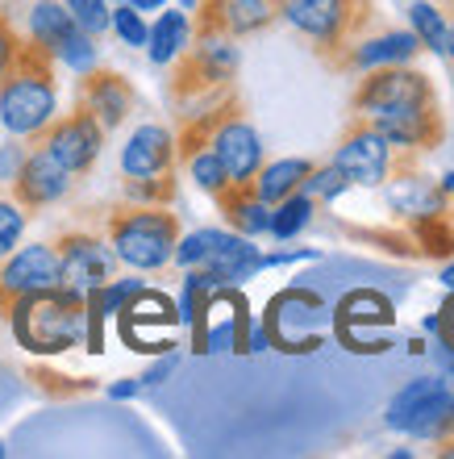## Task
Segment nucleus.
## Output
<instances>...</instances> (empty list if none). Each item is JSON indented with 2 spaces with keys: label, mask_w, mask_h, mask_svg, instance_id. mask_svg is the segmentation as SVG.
<instances>
[{
  "label": "nucleus",
  "mask_w": 454,
  "mask_h": 459,
  "mask_svg": "<svg viewBox=\"0 0 454 459\" xmlns=\"http://www.w3.org/2000/svg\"><path fill=\"white\" fill-rule=\"evenodd\" d=\"M350 117L371 121L396 151H438L446 143L442 97L425 72L408 63L371 67L350 92Z\"/></svg>",
  "instance_id": "1"
},
{
  "label": "nucleus",
  "mask_w": 454,
  "mask_h": 459,
  "mask_svg": "<svg viewBox=\"0 0 454 459\" xmlns=\"http://www.w3.org/2000/svg\"><path fill=\"white\" fill-rule=\"evenodd\" d=\"M55 117H59L55 55L38 47L34 38H21L13 63L0 75V126H4V134L30 143Z\"/></svg>",
  "instance_id": "2"
},
{
  "label": "nucleus",
  "mask_w": 454,
  "mask_h": 459,
  "mask_svg": "<svg viewBox=\"0 0 454 459\" xmlns=\"http://www.w3.org/2000/svg\"><path fill=\"white\" fill-rule=\"evenodd\" d=\"M9 326L17 347L30 355H63L88 339V301L67 284L30 292L9 305Z\"/></svg>",
  "instance_id": "3"
},
{
  "label": "nucleus",
  "mask_w": 454,
  "mask_h": 459,
  "mask_svg": "<svg viewBox=\"0 0 454 459\" xmlns=\"http://www.w3.org/2000/svg\"><path fill=\"white\" fill-rule=\"evenodd\" d=\"M279 17L296 30L309 50L334 72L363 34L375 30L380 9L375 0H279Z\"/></svg>",
  "instance_id": "4"
},
{
  "label": "nucleus",
  "mask_w": 454,
  "mask_h": 459,
  "mask_svg": "<svg viewBox=\"0 0 454 459\" xmlns=\"http://www.w3.org/2000/svg\"><path fill=\"white\" fill-rule=\"evenodd\" d=\"M105 238L117 251V259L133 272H163L171 267L176 242H180V218L171 205H138L121 196L105 209Z\"/></svg>",
  "instance_id": "5"
},
{
  "label": "nucleus",
  "mask_w": 454,
  "mask_h": 459,
  "mask_svg": "<svg viewBox=\"0 0 454 459\" xmlns=\"http://www.w3.org/2000/svg\"><path fill=\"white\" fill-rule=\"evenodd\" d=\"M167 67H171L167 97L176 100L184 113H192V109H204V105L221 100L229 88H234L242 55H238V47H234V38L204 34V38H192Z\"/></svg>",
  "instance_id": "6"
},
{
  "label": "nucleus",
  "mask_w": 454,
  "mask_h": 459,
  "mask_svg": "<svg viewBox=\"0 0 454 459\" xmlns=\"http://www.w3.org/2000/svg\"><path fill=\"white\" fill-rule=\"evenodd\" d=\"M454 393L442 376H421V380H408L392 401H388V430H400V435L413 438H430L438 443L442 435L454 430Z\"/></svg>",
  "instance_id": "7"
},
{
  "label": "nucleus",
  "mask_w": 454,
  "mask_h": 459,
  "mask_svg": "<svg viewBox=\"0 0 454 459\" xmlns=\"http://www.w3.org/2000/svg\"><path fill=\"white\" fill-rule=\"evenodd\" d=\"M396 326V305L375 289L347 292L334 309V334L347 351L359 355H380L388 351V330Z\"/></svg>",
  "instance_id": "8"
},
{
  "label": "nucleus",
  "mask_w": 454,
  "mask_h": 459,
  "mask_svg": "<svg viewBox=\"0 0 454 459\" xmlns=\"http://www.w3.org/2000/svg\"><path fill=\"white\" fill-rule=\"evenodd\" d=\"M55 251H59V267H63V284L75 292H92L100 284L117 276V251L108 247L105 230H84V226H72L63 230L55 238Z\"/></svg>",
  "instance_id": "9"
},
{
  "label": "nucleus",
  "mask_w": 454,
  "mask_h": 459,
  "mask_svg": "<svg viewBox=\"0 0 454 459\" xmlns=\"http://www.w3.org/2000/svg\"><path fill=\"white\" fill-rule=\"evenodd\" d=\"M350 184L359 188H380V184L392 180V163H396V146L383 138L371 121L350 117L347 134L338 138L334 159H330Z\"/></svg>",
  "instance_id": "10"
},
{
  "label": "nucleus",
  "mask_w": 454,
  "mask_h": 459,
  "mask_svg": "<svg viewBox=\"0 0 454 459\" xmlns=\"http://www.w3.org/2000/svg\"><path fill=\"white\" fill-rule=\"evenodd\" d=\"M105 138L108 134L100 130V121L75 105L72 113H63V117H55L50 126H42V130L30 138V146H47L50 155L80 180V176H88V171L96 168V159L105 151Z\"/></svg>",
  "instance_id": "11"
},
{
  "label": "nucleus",
  "mask_w": 454,
  "mask_h": 459,
  "mask_svg": "<svg viewBox=\"0 0 454 459\" xmlns=\"http://www.w3.org/2000/svg\"><path fill=\"white\" fill-rule=\"evenodd\" d=\"M325 314V301L309 289H284L267 305V342L279 351H292V355H304V351L321 347V330H317V317Z\"/></svg>",
  "instance_id": "12"
},
{
  "label": "nucleus",
  "mask_w": 454,
  "mask_h": 459,
  "mask_svg": "<svg viewBox=\"0 0 454 459\" xmlns=\"http://www.w3.org/2000/svg\"><path fill=\"white\" fill-rule=\"evenodd\" d=\"M209 146H213V155L221 159L229 184H251V176L263 168V138H259V130H254L251 117H246L242 97L229 100V109L221 113Z\"/></svg>",
  "instance_id": "13"
},
{
  "label": "nucleus",
  "mask_w": 454,
  "mask_h": 459,
  "mask_svg": "<svg viewBox=\"0 0 454 459\" xmlns=\"http://www.w3.org/2000/svg\"><path fill=\"white\" fill-rule=\"evenodd\" d=\"M279 22V0H196L192 9V38H251Z\"/></svg>",
  "instance_id": "14"
},
{
  "label": "nucleus",
  "mask_w": 454,
  "mask_h": 459,
  "mask_svg": "<svg viewBox=\"0 0 454 459\" xmlns=\"http://www.w3.org/2000/svg\"><path fill=\"white\" fill-rule=\"evenodd\" d=\"M117 326H121V339L130 342L133 351H167L171 330L180 326V309L171 305V297L150 292L142 284V289L117 309Z\"/></svg>",
  "instance_id": "15"
},
{
  "label": "nucleus",
  "mask_w": 454,
  "mask_h": 459,
  "mask_svg": "<svg viewBox=\"0 0 454 459\" xmlns=\"http://www.w3.org/2000/svg\"><path fill=\"white\" fill-rule=\"evenodd\" d=\"M59 284H63V267L55 242H30V247H17V251L0 259V297L9 305L17 297L59 289Z\"/></svg>",
  "instance_id": "16"
},
{
  "label": "nucleus",
  "mask_w": 454,
  "mask_h": 459,
  "mask_svg": "<svg viewBox=\"0 0 454 459\" xmlns=\"http://www.w3.org/2000/svg\"><path fill=\"white\" fill-rule=\"evenodd\" d=\"M72 184H75V176L50 155L47 146H30L21 171L9 180V196L25 213H38V209L59 205L63 196L72 193Z\"/></svg>",
  "instance_id": "17"
},
{
  "label": "nucleus",
  "mask_w": 454,
  "mask_h": 459,
  "mask_svg": "<svg viewBox=\"0 0 454 459\" xmlns=\"http://www.w3.org/2000/svg\"><path fill=\"white\" fill-rule=\"evenodd\" d=\"M75 105L88 109L100 130L113 134L130 121L133 105H138V92L121 72H108V67H92V72L80 75V88H75Z\"/></svg>",
  "instance_id": "18"
},
{
  "label": "nucleus",
  "mask_w": 454,
  "mask_h": 459,
  "mask_svg": "<svg viewBox=\"0 0 454 459\" xmlns=\"http://www.w3.org/2000/svg\"><path fill=\"white\" fill-rule=\"evenodd\" d=\"M196 267L213 272L221 284H242L263 272V251L254 247V238L234 234V230H204V259Z\"/></svg>",
  "instance_id": "19"
},
{
  "label": "nucleus",
  "mask_w": 454,
  "mask_h": 459,
  "mask_svg": "<svg viewBox=\"0 0 454 459\" xmlns=\"http://www.w3.org/2000/svg\"><path fill=\"white\" fill-rule=\"evenodd\" d=\"M421 50V42H417V34L413 30H371V34H363L355 47L338 59V67L334 72H355V75H363V72H371V67H388V63H408L413 55Z\"/></svg>",
  "instance_id": "20"
},
{
  "label": "nucleus",
  "mask_w": 454,
  "mask_h": 459,
  "mask_svg": "<svg viewBox=\"0 0 454 459\" xmlns=\"http://www.w3.org/2000/svg\"><path fill=\"white\" fill-rule=\"evenodd\" d=\"M176 134L167 126H138L121 146V176H158V171H176Z\"/></svg>",
  "instance_id": "21"
},
{
  "label": "nucleus",
  "mask_w": 454,
  "mask_h": 459,
  "mask_svg": "<svg viewBox=\"0 0 454 459\" xmlns=\"http://www.w3.org/2000/svg\"><path fill=\"white\" fill-rule=\"evenodd\" d=\"M388 205H392L396 218H430V213H446V193L430 176H421L417 168L388 180Z\"/></svg>",
  "instance_id": "22"
},
{
  "label": "nucleus",
  "mask_w": 454,
  "mask_h": 459,
  "mask_svg": "<svg viewBox=\"0 0 454 459\" xmlns=\"http://www.w3.org/2000/svg\"><path fill=\"white\" fill-rule=\"evenodd\" d=\"M217 209H221V218L234 234H246V238H263L267 226H271V205L259 201L251 193V184H229L221 196H213Z\"/></svg>",
  "instance_id": "23"
},
{
  "label": "nucleus",
  "mask_w": 454,
  "mask_h": 459,
  "mask_svg": "<svg viewBox=\"0 0 454 459\" xmlns=\"http://www.w3.org/2000/svg\"><path fill=\"white\" fill-rule=\"evenodd\" d=\"M309 171H313V159H271V163L263 159V168L251 176V193L259 201H267V205H275V201L296 193L300 184L309 180Z\"/></svg>",
  "instance_id": "24"
},
{
  "label": "nucleus",
  "mask_w": 454,
  "mask_h": 459,
  "mask_svg": "<svg viewBox=\"0 0 454 459\" xmlns=\"http://www.w3.org/2000/svg\"><path fill=\"white\" fill-rule=\"evenodd\" d=\"M75 30H80V25H75V17L67 13L63 0H34V4H30V34L25 38H34L38 47L50 50V55H59V47Z\"/></svg>",
  "instance_id": "25"
},
{
  "label": "nucleus",
  "mask_w": 454,
  "mask_h": 459,
  "mask_svg": "<svg viewBox=\"0 0 454 459\" xmlns=\"http://www.w3.org/2000/svg\"><path fill=\"white\" fill-rule=\"evenodd\" d=\"M188 42H192V17L184 9H171L150 25V34H146V55H150L155 67H167Z\"/></svg>",
  "instance_id": "26"
},
{
  "label": "nucleus",
  "mask_w": 454,
  "mask_h": 459,
  "mask_svg": "<svg viewBox=\"0 0 454 459\" xmlns=\"http://www.w3.org/2000/svg\"><path fill=\"white\" fill-rule=\"evenodd\" d=\"M313 213H317V201H313L309 193H292V196H284V201H275L271 205V226H267V234L271 238H279V242H287V238H296L300 230L313 221Z\"/></svg>",
  "instance_id": "27"
},
{
  "label": "nucleus",
  "mask_w": 454,
  "mask_h": 459,
  "mask_svg": "<svg viewBox=\"0 0 454 459\" xmlns=\"http://www.w3.org/2000/svg\"><path fill=\"white\" fill-rule=\"evenodd\" d=\"M121 196H125V201H138V205H176L180 180H176V171H158V176H125V180H121Z\"/></svg>",
  "instance_id": "28"
},
{
  "label": "nucleus",
  "mask_w": 454,
  "mask_h": 459,
  "mask_svg": "<svg viewBox=\"0 0 454 459\" xmlns=\"http://www.w3.org/2000/svg\"><path fill=\"white\" fill-rule=\"evenodd\" d=\"M413 242H417V255H430V259H454V226L446 213H430V218H413Z\"/></svg>",
  "instance_id": "29"
},
{
  "label": "nucleus",
  "mask_w": 454,
  "mask_h": 459,
  "mask_svg": "<svg viewBox=\"0 0 454 459\" xmlns=\"http://www.w3.org/2000/svg\"><path fill=\"white\" fill-rule=\"evenodd\" d=\"M408 30L417 34V42L433 55H442L446 50V13L430 0H417L413 9H408Z\"/></svg>",
  "instance_id": "30"
},
{
  "label": "nucleus",
  "mask_w": 454,
  "mask_h": 459,
  "mask_svg": "<svg viewBox=\"0 0 454 459\" xmlns=\"http://www.w3.org/2000/svg\"><path fill=\"white\" fill-rule=\"evenodd\" d=\"M184 168H188V176L196 180V188L209 196H221L229 188V176L226 168H221V159L213 155V146H204V151H196V155L184 159Z\"/></svg>",
  "instance_id": "31"
},
{
  "label": "nucleus",
  "mask_w": 454,
  "mask_h": 459,
  "mask_svg": "<svg viewBox=\"0 0 454 459\" xmlns=\"http://www.w3.org/2000/svg\"><path fill=\"white\" fill-rule=\"evenodd\" d=\"M108 30H113V34H117L125 47H146V34H150L146 17L133 9V4H125V0L108 9Z\"/></svg>",
  "instance_id": "32"
},
{
  "label": "nucleus",
  "mask_w": 454,
  "mask_h": 459,
  "mask_svg": "<svg viewBox=\"0 0 454 459\" xmlns=\"http://www.w3.org/2000/svg\"><path fill=\"white\" fill-rule=\"evenodd\" d=\"M347 188H350V180L334 168V163H325V168H313L309 180L300 184V193H309L317 205H330V201H338V196L347 193Z\"/></svg>",
  "instance_id": "33"
},
{
  "label": "nucleus",
  "mask_w": 454,
  "mask_h": 459,
  "mask_svg": "<svg viewBox=\"0 0 454 459\" xmlns=\"http://www.w3.org/2000/svg\"><path fill=\"white\" fill-rule=\"evenodd\" d=\"M25 221H30V213L13 196H0V259L9 251H17V242L25 234Z\"/></svg>",
  "instance_id": "34"
},
{
  "label": "nucleus",
  "mask_w": 454,
  "mask_h": 459,
  "mask_svg": "<svg viewBox=\"0 0 454 459\" xmlns=\"http://www.w3.org/2000/svg\"><path fill=\"white\" fill-rule=\"evenodd\" d=\"M55 59L67 63V67H72V72H80V75L92 72V67H96V38L84 34V30H75V34L59 47V55H55Z\"/></svg>",
  "instance_id": "35"
},
{
  "label": "nucleus",
  "mask_w": 454,
  "mask_h": 459,
  "mask_svg": "<svg viewBox=\"0 0 454 459\" xmlns=\"http://www.w3.org/2000/svg\"><path fill=\"white\" fill-rule=\"evenodd\" d=\"M67 4V13L75 17V25L84 30V34H92V38H100L108 30V0H63Z\"/></svg>",
  "instance_id": "36"
},
{
  "label": "nucleus",
  "mask_w": 454,
  "mask_h": 459,
  "mask_svg": "<svg viewBox=\"0 0 454 459\" xmlns=\"http://www.w3.org/2000/svg\"><path fill=\"white\" fill-rule=\"evenodd\" d=\"M25 155H30V146H25V138H13V134H9V143L0 146V180H13V176L21 171Z\"/></svg>",
  "instance_id": "37"
},
{
  "label": "nucleus",
  "mask_w": 454,
  "mask_h": 459,
  "mask_svg": "<svg viewBox=\"0 0 454 459\" xmlns=\"http://www.w3.org/2000/svg\"><path fill=\"white\" fill-rule=\"evenodd\" d=\"M17 42H21L17 25L9 22V13H0V75H4V67H9L13 55H17Z\"/></svg>",
  "instance_id": "38"
},
{
  "label": "nucleus",
  "mask_w": 454,
  "mask_h": 459,
  "mask_svg": "<svg viewBox=\"0 0 454 459\" xmlns=\"http://www.w3.org/2000/svg\"><path fill=\"white\" fill-rule=\"evenodd\" d=\"M438 342H442V347H454V289L446 292L442 309H438Z\"/></svg>",
  "instance_id": "39"
},
{
  "label": "nucleus",
  "mask_w": 454,
  "mask_h": 459,
  "mask_svg": "<svg viewBox=\"0 0 454 459\" xmlns=\"http://www.w3.org/2000/svg\"><path fill=\"white\" fill-rule=\"evenodd\" d=\"M171 368H176V355H167V359H158L155 368H150V372H146V376H138V380H142V388H150V385H163V380H167V376H171Z\"/></svg>",
  "instance_id": "40"
},
{
  "label": "nucleus",
  "mask_w": 454,
  "mask_h": 459,
  "mask_svg": "<svg viewBox=\"0 0 454 459\" xmlns=\"http://www.w3.org/2000/svg\"><path fill=\"white\" fill-rule=\"evenodd\" d=\"M142 393V380L138 376H130V380H117V385H108V397L113 401H130V397H138Z\"/></svg>",
  "instance_id": "41"
},
{
  "label": "nucleus",
  "mask_w": 454,
  "mask_h": 459,
  "mask_svg": "<svg viewBox=\"0 0 454 459\" xmlns=\"http://www.w3.org/2000/svg\"><path fill=\"white\" fill-rule=\"evenodd\" d=\"M438 347H442V342H438ZM438 359H442V380L454 385V347H442L438 351Z\"/></svg>",
  "instance_id": "42"
},
{
  "label": "nucleus",
  "mask_w": 454,
  "mask_h": 459,
  "mask_svg": "<svg viewBox=\"0 0 454 459\" xmlns=\"http://www.w3.org/2000/svg\"><path fill=\"white\" fill-rule=\"evenodd\" d=\"M442 55H446V63L454 67V9H450V17H446V50Z\"/></svg>",
  "instance_id": "43"
},
{
  "label": "nucleus",
  "mask_w": 454,
  "mask_h": 459,
  "mask_svg": "<svg viewBox=\"0 0 454 459\" xmlns=\"http://www.w3.org/2000/svg\"><path fill=\"white\" fill-rule=\"evenodd\" d=\"M125 4H133L138 13H150V9H163L167 0H125Z\"/></svg>",
  "instance_id": "44"
},
{
  "label": "nucleus",
  "mask_w": 454,
  "mask_h": 459,
  "mask_svg": "<svg viewBox=\"0 0 454 459\" xmlns=\"http://www.w3.org/2000/svg\"><path fill=\"white\" fill-rule=\"evenodd\" d=\"M438 280L446 284V292L454 289V259H446V264H442V276H438Z\"/></svg>",
  "instance_id": "45"
},
{
  "label": "nucleus",
  "mask_w": 454,
  "mask_h": 459,
  "mask_svg": "<svg viewBox=\"0 0 454 459\" xmlns=\"http://www.w3.org/2000/svg\"><path fill=\"white\" fill-rule=\"evenodd\" d=\"M438 188H442V193H446V196H450V193H454V171H446L442 180H438Z\"/></svg>",
  "instance_id": "46"
},
{
  "label": "nucleus",
  "mask_w": 454,
  "mask_h": 459,
  "mask_svg": "<svg viewBox=\"0 0 454 459\" xmlns=\"http://www.w3.org/2000/svg\"><path fill=\"white\" fill-rule=\"evenodd\" d=\"M184 9H196V0H184Z\"/></svg>",
  "instance_id": "47"
},
{
  "label": "nucleus",
  "mask_w": 454,
  "mask_h": 459,
  "mask_svg": "<svg viewBox=\"0 0 454 459\" xmlns=\"http://www.w3.org/2000/svg\"><path fill=\"white\" fill-rule=\"evenodd\" d=\"M450 413H454V405H450Z\"/></svg>",
  "instance_id": "48"
}]
</instances>
